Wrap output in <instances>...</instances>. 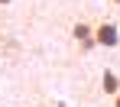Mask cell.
Segmentation results:
<instances>
[{"label": "cell", "mask_w": 120, "mask_h": 107, "mask_svg": "<svg viewBox=\"0 0 120 107\" xmlns=\"http://www.w3.org/2000/svg\"><path fill=\"white\" fill-rule=\"evenodd\" d=\"M94 42L107 45V49L117 45V26H114V23H98V26H94Z\"/></svg>", "instance_id": "cell-1"}, {"label": "cell", "mask_w": 120, "mask_h": 107, "mask_svg": "<svg viewBox=\"0 0 120 107\" xmlns=\"http://www.w3.org/2000/svg\"><path fill=\"white\" fill-rule=\"evenodd\" d=\"M110 3H120V0H110Z\"/></svg>", "instance_id": "cell-6"}, {"label": "cell", "mask_w": 120, "mask_h": 107, "mask_svg": "<svg viewBox=\"0 0 120 107\" xmlns=\"http://www.w3.org/2000/svg\"><path fill=\"white\" fill-rule=\"evenodd\" d=\"M114 107H120V94H114Z\"/></svg>", "instance_id": "cell-4"}, {"label": "cell", "mask_w": 120, "mask_h": 107, "mask_svg": "<svg viewBox=\"0 0 120 107\" xmlns=\"http://www.w3.org/2000/svg\"><path fill=\"white\" fill-rule=\"evenodd\" d=\"M88 33H91L88 23H78V26H75V36H78V39H88Z\"/></svg>", "instance_id": "cell-3"}, {"label": "cell", "mask_w": 120, "mask_h": 107, "mask_svg": "<svg viewBox=\"0 0 120 107\" xmlns=\"http://www.w3.org/2000/svg\"><path fill=\"white\" fill-rule=\"evenodd\" d=\"M104 94H120V81H117V75H114V71H107V75H104Z\"/></svg>", "instance_id": "cell-2"}, {"label": "cell", "mask_w": 120, "mask_h": 107, "mask_svg": "<svg viewBox=\"0 0 120 107\" xmlns=\"http://www.w3.org/2000/svg\"><path fill=\"white\" fill-rule=\"evenodd\" d=\"M0 3H10V0H0Z\"/></svg>", "instance_id": "cell-5"}]
</instances>
